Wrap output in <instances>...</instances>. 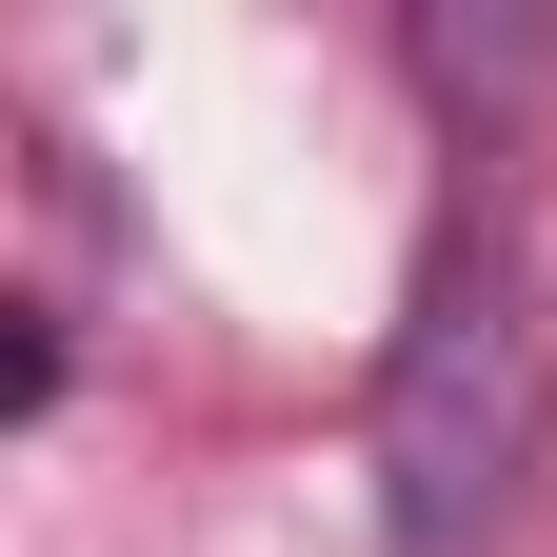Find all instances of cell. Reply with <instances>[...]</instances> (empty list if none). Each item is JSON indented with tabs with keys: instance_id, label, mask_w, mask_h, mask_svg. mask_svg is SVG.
Listing matches in <instances>:
<instances>
[{
	"instance_id": "cell-1",
	"label": "cell",
	"mask_w": 557,
	"mask_h": 557,
	"mask_svg": "<svg viewBox=\"0 0 557 557\" xmlns=\"http://www.w3.org/2000/svg\"><path fill=\"white\" fill-rule=\"evenodd\" d=\"M537 438H557V319H537V259L498 199H458L398 278V338H379V537L398 557H478L537 498Z\"/></svg>"
}]
</instances>
